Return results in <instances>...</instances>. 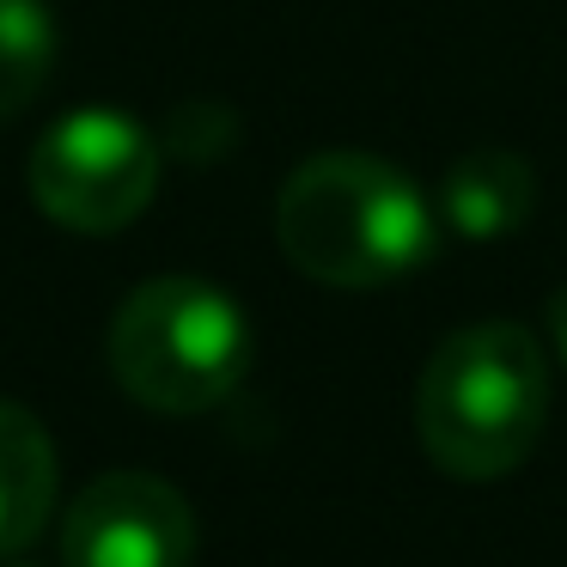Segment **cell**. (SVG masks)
<instances>
[{
  "mask_svg": "<svg viewBox=\"0 0 567 567\" xmlns=\"http://www.w3.org/2000/svg\"><path fill=\"white\" fill-rule=\"evenodd\" d=\"M68 567H189L196 513L153 470H111L86 482L62 518Z\"/></svg>",
  "mask_w": 567,
  "mask_h": 567,
  "instance_id": "5b68a950",
  "label": "cell"
},
{
  "mask_svg": "<svg viewBox=\"0 0 567 567\" xmlns=\"http://www.w3.org/2000/svg\"><path fill=\"white\" fill-rule=\"evenodd\" d=\"M111 372L141 409L202 415L250 372V318L202 275L141 281L111 318Z\"/></svg>",
  "mask_w": 567,
  "mask_h": 567,
  "instance_id": "3957f363",
  "label": "cell"
},
{
  "mask_svg": "<svg viewBox=\"0 0 567 567\" xmlns=\"http://www.w3.org/2000/svg\"><path fill=\"white\" fill-rule=\"evenodd\" d=\"M440 208L403 165L360 147H330L293 165L275 196L281 257L306 281L367 293L427 269L440 250Z\"/></svg>",
  "mask_w": 567,
  "mask_h": 567,
  "instance_id": "6da1fadb",
  "label": "cell"
},
{
  "mask_svg": "<svg viewBox=\"0 0 567 567\" xmlns=\"http://www.w3.org/2000/svg\"><path fill=\"white\" fill-rule=\"evenodd\" d=\"M555 403L543 342L513 318L452 330L415 379V440L445 476L501 482L537 452Z\"/></svg>",
  "mask_w": 567,
  "mask_h": 567,
  "instance_id": "7a4b0ae2",
  "label": "cell"
},
{
  "mask_svg": "<svg viewBox=\"0 0 567 567\" xmlns=\"http://www.w3.org/2000/svg\"><path fill=\"white\" fill-rule=\"evenodd\" d=\"M55 513V440L25 403L0 396V561L43 537Z\"/></svg>",
  "mask_w": 567,
  "mask_h": 567,
  "instance_id": "52a82bcc",
  "label": "cell"
},
{
  "mask_svg": "<svg viewBox=\"0 0 567 567\" xmlns=\"http://www.w3.org/2000/svg\"><path fill=\"white\" fill-rule=\"evenodd\" d=\"M433 208H440V226L452 238L494 245V238H513L537 214V172L513 147H476L445 165V184Z\"/></svg>",
  "mask_w": 567,
  "mask_h": 567,
  "instance_id": "8992f818",
  "label": "cell"
},
{
  "mask_svg": "<svg viewBox=\"0 0 567 567\" xmlns=\"http://www.w3.org/2000/svg\"><path fill=\"white\" fill-rule=\"evenodd\" d=\"M159 141L116 104L55 116L31 147V202L68 233H123L159 189Z\"/></svg>",
  "mask_w": 567,
  "mask_h": 567,
  "instance_id": "277c9868",
  "label": "cell"
},
{
  "mask_svg": "<svg viewBox=\"0 0 567 567\" xmlns=\"http://www.w3.org/2000/svg\"><path fill=\"white\" fill-rule=\"evenodd\" d=\"M55 13L50 0H0V123H13L38 104L55 74Z\"/></svg>",
  "mask_w": 567,
  "mask_h": 567,
  "instance_id": "ba28073f",
  "label": "cell"
},
{
  "mask_svg": "<svg viewBox=\"0 0 567 567\" xmlns=\"http://www.w3.org/2000/svg\"><path fill=\"white\" fill-rule=\"evenodd\" d=\"M543 323H549V348L561 354V367H567V281L549 293V306H543Z\"/></svg>",
  "mask_w": 567,
  "mask_h": 567,
  "instance_id": "9c48e42d",
  "label": "cell"
}]
</instances>
